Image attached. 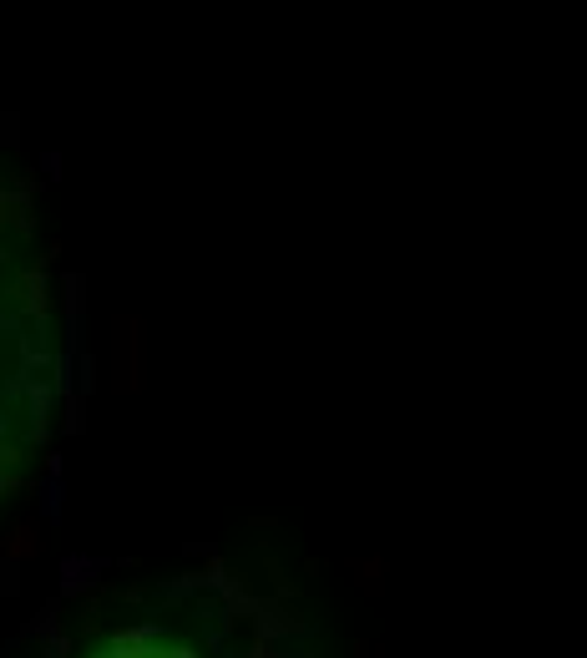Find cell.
I'll return each mask as SVG.
<instances>
[{"mask_svg": "<svg viewBox=\"0 0 587 658\" xmlns=\"http://www.w3.org/2000/svg\"><path fill=\"white\" fill-rule=\"evenodd\" d=\"M87 658H198V653L188 643L162 638L157 628H127V633H112L107 643H97Z\"/></svg>", "mask_w": 587, "mask_h": 658, "instance_id": "cell-1", "label": "cell"}]
</instances>
